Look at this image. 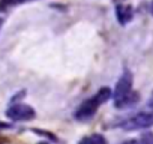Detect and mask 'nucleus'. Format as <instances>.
<instances>
[{
    "label": "nucleus",
    "instance_id": "nucleus-1",
    "mask_svg": "<svg viewBox=\"0 0 153 144\" xmlns=\"http://www.w3.org/2000/svg\"><path fill=\"white\" fill-rule=\"evenodd\" d=\"M132 74L125 71L119 78L114 90V104L117 108H128L138 102V93L132 90Z\"/></svg>",
    "mask_w": 153,
    "mask_h": 144
},
{
    "label": "nucleus",
    "instance_id": "nucleus-2",
    "mask_svg": "<svg viewBox=\"0 0 153 144\" xmlns=\"http://www.w3.org/2000/svg\"><path fill=\"white\" fill-rule=\"evenodd\" d=\"M110 98H111V90L108 87L99 89L92 98H89L87 101H84L78 107V110H76V113H75V117L78 119V120H87V119H90L98 111V108L102 104H105Z\"/></svg>",
    "mask_w": 153,
    "mask_h": 144
},
{
    "label": "nucleus",
    "instance_id": "nucleus-3",
    "mask_svg": "<svg viewBox=\"0 0 153 144\" xmlns=\"http://www.w3.org/2000/svg\"><path fill=\"white\" fill-rule=\"evenodd\" d=\"M119 128L126 129V131H137V129H147L153 126V110H147V111H140L135 113L123 120H120L117 123Z\"/></svg>",
    "mask_w": 153,
    "mask_h": 144
},
{
    "label": "nucleus",
    "instance_id": "nucleus-4",
    "mask_svg": "<svg viewBox=\"0 0 153 144\" xmlns=\"http://www.w3.org/2000/svg\"><path fill=\"white\" fill-rule=\"evenodd\" d=\"M6 116H8L11 120H14V122H27V120L35 119L36 113H35V110H33L30 105H27V104H14V105H11V107L8 108Z\"/></svg>",
    "mask_w": 153,
    "mask_h": 144
},
{
    "label": "nucleus",
    "instance_id": "nucleus-5",
    "mask_svg": "<svg viewBox=\"0 0 153 144\" xmlns=\"http://www.w3.org/2000/svg\"><path fill=\"white\" fill-rule=\"evenodd\" d=\"M116 17H117L120 24H128L132 20V17H134L132 6H129V5H119L116 8Z\"/></svg>",
    "mask_w": 153,
    "mask_h": 144
},
{
    "label": "nucleus",
    "instance_id": "nucleus-6",
    "mask_svg": "<svg viewBox=\"0 0 153 144\" xmlns=\"http://www.w3.org/2000/svg\"><path fill=\"white\" fill-rule=\"evenodd\" d=\"M78 144H107V140L101 134H93V135H89L80 140Z\"/></svg>",
    "mask_w": 153,
    "mask_h": 144
},
{
    "label": "nucleus",
    "instance_id": "nucleus-7",
    "mask_svg": "<svg viewBox=\"0 0 153 144\" xmlns=\"http://www.w3.org/2000/svg\"><path fill=\"white\" fill-rule=\"evenodd\" d=\"M123 144H153V134L146 132V134L140 135L138 138H134V140L125 141Z\"/></svg>",
    "mask_w": 153,
    "mask_h": 144
},
{
    "label": "nucleus",
    "instance_id": "nucleus-8",
    "mask_svg": "<svg viewBox=\"0 0 153 144\" xmlns=\"http://www.w3.org/2000/svg\"><path fill=\"white\" fill-rule=\"evenodd\" d=\"M149 107L153 110V95H152V98H150V101H149Z\"/></svg>",
    "mask_w": 153,
    "mask_h": 144
},
{
    "label": "nucleus",
    "instance_id": "nucleus-9",
    "mask_svg": "<svg viewBox=\"0 0 153 144\" xmlns=\"http://www.w3.org/2000/svg\"><path fill=\"white\" fill-rule=\"evenodd\" d=\"M150 14L153 15V2H152V5H150Z\"/></svg>",
    "mask_w": 153,
    "mask_h": 144
},
{
    "label": "nucleus",
    "instance_id": "nucleus-10",
    "mask_svg": "<svg viewBox=\"0 0 153 144\" xmlns=\"http://www.w3.org/2000/svg\"><path fill=\"white\" fill-rule=\"evenodd\" d=\"M2 26H3V18H0V30H2Z\"/></svg>",
    "mask_w": 153,
    "mask_h": 144
},
{
    "label": "nucleus",
    "instance_id": "nucleus-11",
    "mask_svg": "<svg viewBox=\"0 0 153 144\" xmlns=\"http://www.w3.org/2000/svg\"><path fill=\"white\" fill-rule=\"evenodd\" d=\"M17 2H26V0H17Z\"/></svg>",
    "mask_w": 153,
    "mask_h": 144
},
{
    "label": "nucleus",
    "instance_id": "nucleus-12",
    "mask_svg": "<svg viewBox=\"0 0 153 144\" xmlns=\"http://www.w3.org/2000/svg\"><path fill=\"white\" fill-rule=\"evenodd\" d=\"M39 144H47V143H39Z\"/></svg>",
    "mask_w": 153,
    "mask_h": 144
}]
</instances>
